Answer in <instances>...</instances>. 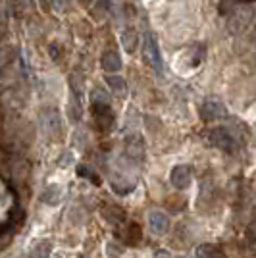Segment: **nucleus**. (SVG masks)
I'll use <instances>...</instances> for the list:
<instances>
[{"label": "nucleus", "instance_id": "obj_1", "mask_svg": "<svg viewBox=\"0 0 256 258\" xmlns=\"http://www.w3.org/2000/svg\"><path fill=\"white\" fill-rule=\"evenodd\" d=\"M208 141L212 143L214 147L222 149L225 152H231L235 149V139L231 137L229 131H225L224 127H216L208 131Z\"/></svg>", "mask_w": 256, "mask_h": 258}, {"label": "nucleus", "instance_id": "obj_2", "mask_svg": "<svg viewBox=\"0 0 256 258\" xmlns=\"http://www.w3.org/2000/svg\"><path fill=\"white\" fill-rule=\"evenodd\" d=\"M201 114H203V119L214 121V119L225 118V116H227V108L224 106L222 100H218V98H208L203 104V108H201Z\"/></svg>", "mask_w": 256, "mask_h": 258}, {"label": "nucleus", "instance_id": "obj_3", "mask_svg": "<svg viewBox=\"0 0 256 258\" xmlns=\"http://www.w3.org/2000/svg\"><path fill=\"white\" fill-rule=\"evenodd\" d=\"M145 52H147V58H149L150 66L156 70V74H162V56H160V48H158V43H156V37L149 33L147 39H145Z\"/></svg>", "mask_w": 256, "mask_h": 258}, {"label": "nucleus", "instance_id": "obj_4", "mask_svg": "<svg viewBox=\"0 0 256 258\" xmlns=\"http://www.w3.org/2000/svg\"><path fill=\"white\" fill-rule=\"evenodd\" d=\"M95 119H96V127L100 131H108V129L114 125V114L108 106V102H98L95 104Z\"/></svg>", "mask_w": 256, "mask_h": 258}, {"label": "nucleus", "instance_id": "obj_5", "mask_svg": "<svg viewBox=\"0 0 256 258\" xmlns=\"http://www.w3.org/2000/svg\"><path fill=\"white\" fill-rule=\"evenodd\" d=\"M171 185L177 187V189H185L191 185V168L189 166H175L171 170Z\"/></svg>", "mask_w": 256, "mask_h": 258}, {"label": "nucleus", "instance_id": "obj_6", "mask_svg": "<svg viewBox=\"0 0 256 258\" xmlns=\"http://www.w3.org/2000/svg\"><path fill=\"white\" fill-rule=\"evenodd\" d=\"M102 68H104L106 72H110V74L117 72V70L121 68V58H119V54L114 52V50L104 52V56H102Z\"/></svg>", "mask_w": 256, "mask_h": 258}, {"label": "nucleus", "instance_id": "obj_7", "mask_svg": "<svg viewBox=\"0 0 256 258\" xmlns=\"http://www.w3.org/2000/svg\"><path fill=\"white\" fill-rule=\"evenodd\" d=\"M168 226H170V222L164 214H160V212H152L150 214V227H152L154 233H164L168 229Z\"/></svg>", "mask_w": 256, "mask_h": 258}, {"label": "nucleus", "instance_id": "obj_8", "mask_svg": "<svg viewBox=\"0 0 256 258\" xmlns=\"http://www.w3.org/2000/svg\"><path fill=\"white\" fill-rule=\"evenodd\" d=\"M127 154L131 158H135V160H143V154H145V145H143V141L139 137H135V139H131L127 143Z\"/></svg>", "mask_w": 256, "mask_h": 258}, {"label": "nucleus", "instance_id": "obj_9", "mask_svg": "<svg viewBox=\"0 0 256 258\" xmlns=\"http://www.w3.org/2000/svg\"><path fill=\"white\" fill-rule=\"evenodd\" d=\"M14 60H16V48L10 46V44L0 46V70L6 68L8 64H12Z\"/></svg>", "mask_w": 256, "mask_h": 258}, {"label": "nucleus", "instance_id": "obj_10", "mask_svg": "<svg viewBox=\"0 0 256 258\" xmlns=\"http://www.w3.org/2000/svg\"><path fill=\"white\" fill-rule=\"evenodd\" d=\"M121 41H123V46L127 48L129 52L135 50V46H137V33H135V29H125Z\"/></svg>", "mask_w": 256, "mask_h": 258}, {"label": "nucleus", "instance_id": "obj_11", "mask_svg": "<svg viewBox=\"0 0 256 258\" xmlns=\"http://www.w3.org/2000/svg\"><path fill=\"white\" fill-rule=\"evenodd\" d=\"M108 85L112 87L116 93H123V91H125V81H123V77H119V76L108 77Z\"/></svg>", "mask_w": 256, "mask_h": 258}, {"label": "nucleus", "instance_id": "obj_12", "mask_svg": "<svg viewBox=\"0 0 256 258\" xmlns=\"http://www.w3.org/2000/svg\"><path fill=\"white\" fill-rule=\"evenodd\" d=\"M52 4L56 10H66L70 6V0H52Z\"/></svg>", "mask_w": 256, "mask_h": 258}, {"label": "nucleus", "instance_id": "obj_13", "mask_svg": "<svg viewBox=\"0 0 256 258\" xmlns=\"http://www.w3.org/2000/svg\"><path fill=\"white\" fill-rule=\"evenodd\" d=\"M239 2H254V0H239Z\"/></svg>", "mask_w": 256, "mask_h": 258}, {"label": "nucleus", "instance_id": "obj_14", "mask_svg": "<svg viewBox=\"0 0 256 258\" xmlns=\"http://www.w3.org/2000/svg\"><path fill=\"white\" fill-rule=\"evenodd\" d=\"M85 2H87V0H85Z\"/></svg>", "mask_w": 256, "mask_h": 258}]
</instances>
